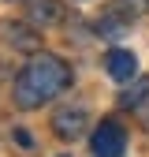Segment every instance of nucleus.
I'll return each mask as SVG.
<instances>
[{
	"label": "nucleus",
	"instance_id": "1",
	"mask_svg": "<svg viewBox=\"0 0 149 157\" xmlns=\"http://www.w3.org/2000/svg\"><path fill=\"white\" fill-rule=\"evenodd\" d=\"M71 86V67L52 52H34L30 64L15 78V105L19 109H41L56 94Z\"/></svg>",
	"mask_w": 149,
	"mask_h": 157
},
{
	"label": "nucleus",
	"instance_id": "2",
	"mask_svg": "<svg viewBox=\"0 0 149 157\" xmlns=\"http://www.w3.org/2000/svg\"><path fill=\"white\" fill-rule=\"evenodd\" d=\"M89 150H93V157H123V150H127V131L116 120H101L97 131H93V139H89Z\"/></svg>",
	"mask_w": 149,
	"mask_h": 157
},
{
	"label": "nucleus",
	"instance_id": "3",
	"mask_svg": "<svg viewBox=\"0 0 149 157\" xmlns=\"http://www.w3.org/2000/svg\"><path fill=\"white\" fill-rule=\"evenodd\" d=\"M86 124H89V116H86L82 105H64V109H56V116H52V131L60 135V139H67V142L82 139Z\"/></svg>",
	"mask_w": 149,
	"mask_h": 157
},
{
	"label": "nucleus",
	"instance_id": "4",
	"mask_svg": "<svg viewBox=\"0 0 149 157\" xmlns=\"http://www.w3.org/2000/svg\"><path fill=\"white\" fill-rule=\"evenodd\" d=\"M104 71L116 82H130V78H138V56L130 49H108L104 52Z\"/></svg>",
	"mask_w": 149,
	"mask_h": 157
},
{
	"label": "nucleus",
	"instance_id": "5",
	"mask_svg": "<svg viewBox=\"0 0 149 157\" xmlns=\"http://www.w3.org/2000/svg\"><path fill=\"white\" fill-rule=\"evenodd\" d=\"M8 41H11L15 49H23V52H37V49H41V41L34 37V30H26L23 23H11V26H8Z\"/></svg>",
	"mask_w": 149,
	"mask_h": 157
},
{
	"label": "nucleus",
	"instance_id": "6",
	"mask_svg": "<svg viewBox=\"0 0 149 157\" xmlns=\"http://www.w3.org/2000/svg\"><path fill=\"white\" fill-rule=\"evenodd\" d=\"M30 19H34V23H41V26L56 23V19H60L56 0H30Z\"/></svg>",
	"mask_w": 149,
	"mask_h": 157
},
{
	"label": "nucleus",
	"instance_id": "7",
	"mask_svg": "<svg viewBox=\"0 0 149 157\" xmlns=\"http://www.w3.org/2000/svg\"><path fill=\"white\" fill-rule=\"evenodd\" d=\"M145 94H149V78H142L138 86H127V90L119 94V105H123V109H138V105L145 101Z\"/></svg>",
	"mask_w": 149,
	"mask_h": 157
},
{
	"label": "nucleus",
	"instance_id": "8",
	"mask_svg": "<svg viewBox=\"0 0 149 157\" xmlns=\"http://www.w3.org/2000/svg\"><path fill=\"white\" fill-rule=\"evenodd\" d=\"M145 124H149V112H145Z\"/></svg>",
	"mask_w": 149,
	"mask_h": 157
},
{
	"label": "nucleus",
	"instance_id": "9",
	"mask_svg": "<svg viewBox=\"0 0 149 157\" xmlns=\"http://www.w3.org/2000/svg\"><path fill=\"white\" fill-rule=\"evenodd\" d=\"M64 157H67V153H64Z\"/></svg>",
	"mask_w": 149,
	"mask_h": 157
}]
</instances>
